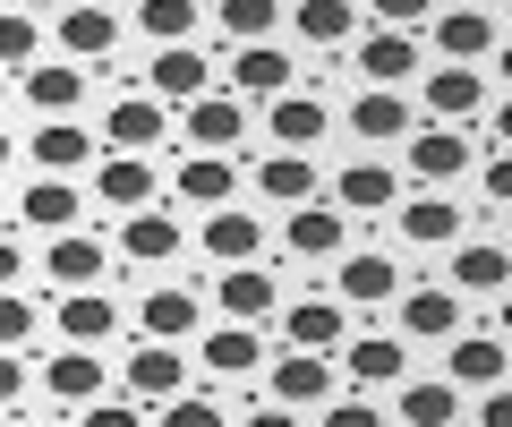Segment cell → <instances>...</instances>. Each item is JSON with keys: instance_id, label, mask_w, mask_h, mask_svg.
<instances>
[{"instance_id": "6da1fadb", "label": "cell", "mask_w": 512, "mask_h": 427, "mask_svg": "<svg viewBox=\"0 0 512 427\" xmlns=\"http://www.w3.org/2000/svg\"><path fill=\"white\" fill-rule=\"evenodd\" d=\"M163 137H171V112L154 103L146 86H137V94H120V103L103 112V146H111V154H154Z\"/></svg>"}, {"instance_id": "7a4b0ae2", "label": "cell", "mask_w": 512, "mask_h": 427, "mask_svg": "<svg viewBox=\"0 0 512 427\" xmlns=\"http://www.w3.org/2000/svg\"><path fill=\"white\" fill-rule=\"evenodd\" d=\"M427 35H436L444 69H478V60L504 43V26H495L487 9H444V18H427Z\"/></svg>"}, {"instance_id": "3957f363", "label": "cell", "mask_w": 512, "mask_h": 427, "mask_svg": "<svg viewBox=\"0 0 512 427\" xmlns=\"http://www.w3.org/2000/svg\"><path fill=\"white\" fill-rule=\"evenodd\" d=\"M197 248L214 257V274H239V265H256V248H265V223H256V214H239V205H222V214H205Z\"/></svg>"}, {"instance_id": "277c9868", "label": "cell", "mask_w": 512, "mask_h": 427, "mask_svg": "<svg viewBox=\"0 0 512 427\" xmlns=\"http://www.w3.org/2000/svg\"><path fill=\"white\" fill-rule=\"evenodd\" d=\"M239 137H248V103L239 94H197L188 103V146L197 154H239Z\"/></svg>"}, {"instance_id": "5b68a950", "label": "cell", "mask_w": 512, "mask_h": 427, "mask_svg": "<svg viewBox=\"0 0 512 427\" xmlns=\"http://www.w3.org/2000/svg\"><path fill=\"white\" fill-rule=\"evenodd\" d=\"M265 402L274 410H299V402H333V368L308 351H282L274 368H265Z\"/></svg>"}, {"instance_id": "8992f818", "label": "cell", "mask_w": 512, "mask_h": 427, "mask_svg": "<svg viewBox=\"0 0 512 427\" xmlns=\"http://www.w3.org/2000/svg\"><path fill=\"white\" fill-rule=\"evenodd\" d=\"M444 385H453V393H495V385H504V334H453Z\"/></svg>"}, {"instance_id": "52a82bcc", "label": "cell", "mask_w": 512, "mask_h": 427, "mask_svg": "<svg viewBox=\"0 0 512 427\" xmlns=\"http://www.w3.org/2000/svg\"><path fill=\"white\" fill-rule=\"evenodd\" d=\"M282 334H291V351L325 359L350 334V316H342V299H282Z\"/></svg>"}, {"instance_id": "ba28073f", "label": "cell", "mask_w": 512, "mask_h": 427, "mask_svg": "<svg viewBox=\"0 0 512 427\" xmlns=\"http://www.w3.org/2000/svg\"><path fill=\"white\" fill-rule=\"evenodd\" d=\"M504 291H512V248L495 240L453 248V299H504Z\"/></svg>"}, {"instance_id": "9c48e42d", "label": "cell", "mask_w": 512, "mask_h": 427, "mask_svg": "<svg viewBox=\"0 0 512 427\" xmlns=\"http://www.w3.org/2000/svg\"><path fill=\"white\" fill-rule=\"evenodd\" d=\"M205 86H214V60H205L197 43H180V52H154V77H146V94L163 103V112H171V103H197Z\"/></svg>"}, {"instance_id": "30bf717a", "label": "cell", "mask_w": 512, "mask_h": 427, "mask_svg": "<svg viewBox=\"0 0 512 427\" xmlns=\"http://www.w3.org/2000/svg\"><path fill=\"white\" fill-rule=\"evenodd\" d=\"M359 77L367 94H393L419 77V35H359Z\"/></svg>"}, {"instance_id": "8fae6325", "label": "cell", "mask_w": 512, "mask_h": 427, "mask_svg": "<svg viewBox=\"0 0 512 427\" xmlns=\"http://www.w3.org/2000/svg\"><path fill=\"white\" fill-rule=\"evenodd\" d=\"M402 163H410V180L444 188L461 163H470V137H461V129H410V137H402Z\"/></svg>"}, {"instance_id": "7c38bea8", "label": "cell", "mask_w": 512, "mask_h": 427, "mask_svg": "<svg viewBox=\"0 0 512 427\" xmlns=\"http://www.w3.org/2000/svg\"><path fill=\"white\" fill-rule=\"evenodd\" d=\"M222 325H265V316L282 308V282L265 274V265H239V274H222Z\"/></svg>"}, {"instance_id": "4fadbf2b", "label": "cell", "mask_w": 512, "mask_h": 427, "mask_svg": "<svg viewBox=\"0 0 512 427\" xmlns=\"http://www.w3.org/2000/svg\"><path fill=\"white\" fill-rule=\"evenodd\" d=\"M128 393H137V402H180V393H188V359L171 351V342H137V359H128Z\"/></svg>"}, {"instance_id": "5bb4252c", "label": "cell", "mask_w": 512, "mask_h": 427, "mask_svg": "<svg viewBox=\"0 0 512 427\" xmlns=\"http://www.w3.org/2000/svg\"><path fill=\"white\" fill-rule=\"evenodd\" d=\"M94 197L120 205V214H146L154 205V154H111V163L94 171Z\"/></svg>"}, {"instance_id": "9a60e30c", "label": "cell", "mask_w": 512, "mask_h": 427, "mask_svg": "<svg viewBox=\"0 0 512 427\" xmlns=\"http://www.w3.org/2000/svg\"><path fill=\"white\" fill-rule=\"evenodd\" d=\"M52 26H60V43H69V60H103L111 43H120V9H103V0H77Z\"/></svg>"}, {"instance_id": "2e32d148", "label": "cell", "mask_w": 512, "mask_h": 427, "mask_svg": "<svg viewBox=\"0 0 512 427\" xmlns=\"http://www.w3.org/2000/svg\"><path fill=\"white\" fill-rule=\"evenodd\" d=\"M402 291V274H393V257H376V248H350L342 265H333V299H359V308H376V299Z\"/></svg>"}, {"instance_id": "e0dca14e", "label": "cell", "mask_w": 512, "mask_h": 427, "mask_svg": "<svg viewBox=\"0 0 512 427\" xmlns=\"http://www.w3.org/2000/svg\"><path fill=\"white\" fill-rule=\"evenodd\" d=\"M350 137L359 146H402L410 137V94H350Z\"/></svg>"}, {"instance_id": "ac0fdd59", "label": "cell", "mask_w": 512, "mask_h": 427, "mask_svg": "<svg viewBox=\"0 0 512 427\" xmlns=\"http://www.w3.org/2000/svg\"><path fill=\"white\" fill-rule=\"evenodd\" d=\"M43 274L60 282V299H69V291H103V248H94L86 231H60L52 257H43Z\"/></svg>"}, {"instance_id": "d6986e66", "label": "cell", "mask_w": 512, "mask_h": 427, "mask_svg": "<svg viewBox=\"0 0 512 427\" xmlns=\"http://www.w3.org/2000/svg\"><path fill=\"white\" fill-rule=\"evenodd\" d=\"M333 197H342V214H393L402 205V180H393V163H350L333 180Z\"/></svg>"}, {"instance_id": "ffe728a7", "label": "cell", "mask_w": 512, "mask_h": 427, "mask_svg": "<svg viewBox=\"0 0 512 427\" xmlns=\"http://www.w3.org/2000/svg\"><path fill=\"white\" fill-rule=\"evenodd\" d=\"M231 94H299V77H291V52H274V43H248V52L231 60Z\"/></svg>"}, {"instance_id": "44dd1931", "label": "cell", "mask_w": 512, "mask_h": 427, "mask_svg": "<svg viewBox=\"0 0 512 427\" xmlns=\"http://www.w3.org/2000/svg\"><path fill=\"white\" fill-rule=\"evenodd\" d=\"M26 154L43 163V180H69V171H86V163H94V137L77 129V120H43Z\"/></svg>"}, {"instance_id": "7402d4cb", "label": "cell", "mask_w": 512, "mask_h": 427, "mask_svg": "<svg viewBox=\"0 0 512 427\" xmlns=\"http://www.w3.org/2000/svg\"><path fill=\"white\" fill-rule=\"evenodd\" d=\"M103 359L94 351H60L52 368H43V393H52V402H69V410H86V402H103Z\"/></svg>"}, {"instance_id": "603a6c76", "label": "cell", "mask_w": 512, "mask_h": 427, "mask_svg": "<svg viewBox=\"0 0 512 427\" xmlns=\"http://www.w3.org/2000/svg\"><path fill=\"white\" fill-rule=\"evenodd\" d=\"M478 103H487V77H478V69H436V77H427V112H436V129H461Z\"/></svg>"}, {"instance_id": "cb8c5ba5", "label": "cell", "mask_w": 512, "mask_h": 427, "mask_svg": "<svg viewBox=\"0 0 512 427\" xmlns=\"http://www.w3.org/2000/svg\"><path fill=\"white\" fill-rule=\"evenodd\" d=\"M265 129H274V146H282V154H308L316 137L333 129V120H325V103H316V94H282L274 112H265Z\"/></svg>"}, {"instance_id": "d4e9b609", "label": "cell", "mask_w": 512, "mask_h": 427, "mask_svg": "<svg viewBox=\"0 0 512 427\" xmlns=\"http://www.w3.org/2000/svg\"><path fill=\"white\" fill-rule=\"evenodd\" d=\"M77 214H86V205H77V188H69V180H26V188H18V223L52 231V240L77 223Z\"/></svg>"}, {"instance_id": "484cf974", "label": "cell", "mask_w": 512, "mask_h": 427, "mask_svg": "<svg viewBox=\"0 0 512 427\" xmlns=\"http://www.w3.org/2000/svg\"><path fill=\"white\" fill-rule=\"evenodd\" d=\"M231 188H239V163H231V154H188V163H180V197L205 205V214H222Z\"/></svg>"}, {"instance_id": "4316f807", "label": "cell", "mask_w": 512, "mask_h": 427, "mask_svg": "<svg viewBox=\"0 0 512 427\" xmlns=\"http://www.w3.org/2000/svg\"><path fill=\"white\" fill-rule=\"evenodd\" d=\"M120 257H137V265H163V257H180V223H171L163 205L128 214V223H120Z\"/></svg>"}, {"instance_id": "83f0119b", "label": "cell", "mask_w": 512, "mask_h": 427, "mask_svg": "<svg viewBox=\"0 0 512 427\" xmlns=\"http://www.w3.org/2000/svg\"><path fill=\"white\" fill-rule=\"evenodd\" d=\"M26 103H35L43 120H69L77 103H86V69H77V60H52V69H35V77H26Z\"/></svg>"}, {"instance_id": "f1b7e54d", "label": "cell", "mask_w": 512, "mask_h": 427, "mask_svg": "<svg viewBox=\"0 0 512 427\" xmlns=\"http://www.w3.org/2000/svg\"><path fill=\"white\" fill-rule=\"evenodd\" d=\"M393 223H402V240L444 248V240H461V205L453 197H410V205H393Z\"/></svg>"}, {"instance_id": "f546056e", "label": "cell", "mask_w": 512, "mask_h": 427, "mask_svg": "<svg viewBox=\"0 0 512 427\" xmlns=\"http://www.w3.org/2000/svg\"><path fill=\"white\" fill-rule=\"evenodd\" d=\"M111 325H120V308H111L103 291H69V299H60V334H69V351L111 342Z\"/></svg>"}, {"instance_id": "4dcf8cb0", "label": "cell", "mask_w": 512, "mask_h": 427, "mask_svg": "<svg viewBox=\"0 0 512 427\" xmlns=\"http://www.w3.org/2000/svg\"><path fill=\"white\" fill-rule=\"evenodd\" d=\"M197 316H205L197 291H154L146 308H137V334L146 342H180V334H197Z\"/></svg>"}, {"instance_id": "1f68e13d", "label": "cell", "mask_w": 512, "mask_h": 427, "mask_svg": "<svg viewBox=\"0 0 512 427\" xmlns=\"http://www.w3.org/2000/svg\"><path fill=\"white\" fill-rule=\"evenodd\" d=\"M402 334L410 342H453L461 334V299L453 291H410L402 299Z\"/></svg>"}, {"instance_id": "d6a6232c", "label": "cell", "mask_w": 512, "mask_h": 427, "mask_svg": "<svg viewBox=\"0 0 512 427\" xmlns=\"http://www.w3.org/2000/svg\"><path fill=\"white\" fill-rule=\"evenodd\" d=\"M282 26H299L308 43H350V26H367V9H350V0H299Z\"/></svg>"}, {"instance_id": "836d02e7", "label": "cell", "mask_w": 512, "mask_h": 427, "mask_svg": "<svg viewBox=\"0 0 512 427\" xmlns=\"http://www.w3.org/2000/svg\"><path fill=\"white\" fill-rule=\"evenodd\" d=\"M197 359H205V368H214V376H248L256 359H265V342H256V325H214Z\"/></svg>"}, {"instance_id": "e575fe53", "label": "cell", "mask_w": 512, "mask_h": 427, "mask_svg": "<svg viewBox=\"0 0 512 427\" xmlns=\"http://www.w3.org/2000/svg\"><path fill=\"white\" fill-rule=\"evenodd\" d=\"M402 419L410 427H461V393L444 376H419V385H402Z\"/></svg>"}, {"instance_id": "d590c367", "label": "cell", "mask_w": 512, "mask_h": 427, "mask_svg": "<svg viewBox=\"0 0 512 427\" xmlns=\"http://www.w3.org/2000/svg\"><path fill=\"white\" fill-rule=\"evenodd\" d=\"M137 26H146L163 52H180V43L205 26V9H197V0H146V9H137Z\"/></svg>"}, {"instance_id": "8d00e7d4", "label": "cell", "mask_w": 512, "mask_h": 427, "mask_svg": "<svg viewBox=\"0 0 512 427\" xmlns=\"http://www.w3.org/2000/svg\"><path fill=\"white\" fill-rule=\"evenodd\" d=\"M342 368L359 376V385H393V376H402V334H359Z\"/></svg>"}, {"instance_id": "74e56055", "label": "cell", "mask_w": 512, "mask_h": 427, "mask_svg": "<svg viewBox=\"0 0 512 427\" xmlns=\"http://www.w3.org/2000/svg\"><path fill=\"white\" fill-rule=\"evenodd\" d=\"M256 180H265V197H274V205H291V214L316 197V163H308V154H274Z\"/></svg>"}, {"instance_id": "f35d334b", "label": "cell", "mask_w": 512, "mask_h": 427, "mask_svg": "<svg viewBox=\"0 0 512 427\" xmlns=\"http://www.w3.org/2000/svg\"><path fill=\"white\" fill-rule=\"evenodd\" d=\"M214 26L239 43V52H248V43H265V35L282 26V9H274V0H222V9H214Z\"/></svg>"}, {"instance_id": "ab89813d", "label": "cell", "mask_w": 512, "mask_h": 427, "mask_svg": "<svg viewBox=\"0 0 512 427\" xmlns=\"http://www.w3.org/2000/svg\"><path fill=\"white\" fill-rule=\"evenodd\" d=\"M342 248V214L333 205H299L291 214V257H333Z\"/></svg>"}, {"instance_id": "60d3db41", "label": "cell", "mask_w": 512, "mask_h": 427, "mask_svg": "<svg viewBox=\"0 0 512 427\" xmlns=\"http://www.w3.org/2000/svg\"><path fill=\"white\" fill-rule=\"evenodd\" d=\"M35 43H43V26L26 18V9H0V77L26 69V60H35Z\"/></svg>"}, {"instance_id": "b9f144b4", "label": "cell", "mask_w": 512, "mask_h": 427, "mask_svg": "<svg viewBox=\"0 0 512 427\" xmlns=\"http://www.w3.org/2000/svg\"><path fill=\"white\" fill-rule=\"evenodd\" d=\"M26 342H35V299L0 291V351H26Z\"/></svg>"}, {"instance_id": "7bdbcfd3", "label": "cell", "mask_w": 512, "mask_h": 427, "mask_svg": "<svg viewBox=\"0 0 512 427\" xmlns=\"http://www.w3.org/2000/svg\"><path fill=\"white\" fill-rule=\"evenodd\" d=\"M163 427H222V402H205V393H180V402H163Z\"/></svg>"}, {"instance_id": "ee69618b", "label": "cell", "mask_w": 512, "mask_h": 427, "mask_svg": "<svg viewBox=\"0 0 512 427\" xmlns=\"http://www.w3.org/2000/svg\"><path fill=\"white\" fill-rule=\"evenodd\" d=\"M367 18H376L384 35H410V26H427V0H376Z\"/></svg>"}, {"instance_id": "f6af8a7d", "label": "cell", "mask_w": 512, "mask_h": 427, "mask_svg": "<svg viewBox=\"0 0 512 427\" xmlns=\"http://www.w3.org/2000/svg\"><path fill=\"white\" fill-rule=\"evenodd\" d=\"M86 427H146L137 402H86Z\"/></svg>"}, {"instance_id": "bcb514c9", "label": "cell", "mask_w": 512, "mask_h": 427, "mask_svg": "<svg viewBox=\"0 0 512 427\" xmlns=\"http://www.w3.org/2000/svg\"><path fill=\"white\" fill-rule=\"evenodd\" d=\"M478 427H512V385H495V393H478Z\"/></svg>"}, {"instance_id": "7dc6e473", "label": "cell", "mask_w": 512, "mask_h": 427, "mask_svg": "<svg viewBox=\"0 0 512 427\" xmlns=\"http://www.w3.org/2000/svg\"><path fill=\"white\" fill-rule=\"evenodd\" d=\"M325 427H384L367 402H325Z\"/></svg>"}, {"instance_id": "c3c4849f", "label": "cell", "mask_w": 512, "mask_h": 427, "mask_svg": "<svg viewBox=\"0 0 512 427\" xmlns=\"http://www.w3.org/2000/svg\"><path fill=\"white\" fill-rule=\"evenodd\" d=\"M487 205H512V154H495V163H487Z\"/></svg>"}, {"instance_id": "681fc988", "label": "cell", "mask_w": 512, "mask_h": 427, "mask_svg": "<svg viewBox=\"0 0 512 427\" xmlns=\"http://www.w3.org/2000/svg\"><path fill=\"white\" fill-rule=\"evenodd\" d=\"M26 393V368H18V351H0V402H18Z\"/></svg>"}, {"instance_id": "f907efd6", "label": "cell", "mask_w": 512, "mask_h": 427, "mask_svg": "<svg viewBox=\"0 0 512 427\" xmlns=\"http://www.w3.org/2000/svg\"><path fill=\"white\" fill-rule=\"evenodd\" d=\"M248 427H299V410H274V402H256V410H248Z\"/></svg>"}, {"instance_id": "816d5d0a", "label": "cell", "mask_w": 512, "mask_h": 427, "mask_svg": "<svg viewBox=\"0 0 512 427\" xmlns=\"http://www.w3.org/2000/svg\"><path fill=\"white\" fill-rule=\"evenodd\" d=\"M0 291H18V240H0Z\"/></svg>"}, {"instance_id": "f5cc1de1", "label": "cell", "mask_w": 512, "mask_h": 427, "mask_svg": "<svg viewBox=\"0 0 512 427\" xmlns=\"http://www.w3.org/2000/svg\"><path fill=\"white\" fill-rule=\"evenodd\" d=\"M495 146L512 154V94H504V103H495Z\"/></svg>"}, {"instance_id": "db71d44e", "label": "cell", "mask_w": 512, "mask_h": 427, "mask_svg": "<svg viewBox=\"0 0 512 427\" xmlns=\"http://www.w3.org/2000/svg\"><path fill=\"white\" fill-rule=\"evenodd\" d=\"M495 77H504V86H512V35L495 43Z\"/></svg>"}, {"instance_id": "11a10c76", "label": "cell", "mask_w": 512, "mask_h": 427, "mask_svg": "<svg viewBox=\"0 0 512 427\" xmlns=\"http://www.w3.org/2000/svg\"><path fill=\"white\" fill-rule=\"evenodd\" d=\"M495 334H512V291H504V299H495Z\"/></svg>"}, {"instance_id": "9f6ffc18", "label": "cell", "mask_w": 512, "mask_h": 427, "mask_svg": "<svg viewBox=\"0 0 512 427\" xmlns=\"http://www.w3.org/2000/svg\"><path fill=\"white\" fill-rule=\"evenodd\" d=\"M0 163H18V146H9V129H0Z\"/></svg>"}, {"instance_id": "6f0895ef", "label": "cell", "mask_w": 512, "mask_h": 427, "mask_svg": "<svg viewBox=\"0 0 512 427\" xmlns=\"http://www.w3.org/2000/svg\"><path fill=\"white\" fill-rule=\"evenodd\" d=\"M0 94H9V77H0Z\"/></svg>"}]
</instances>
